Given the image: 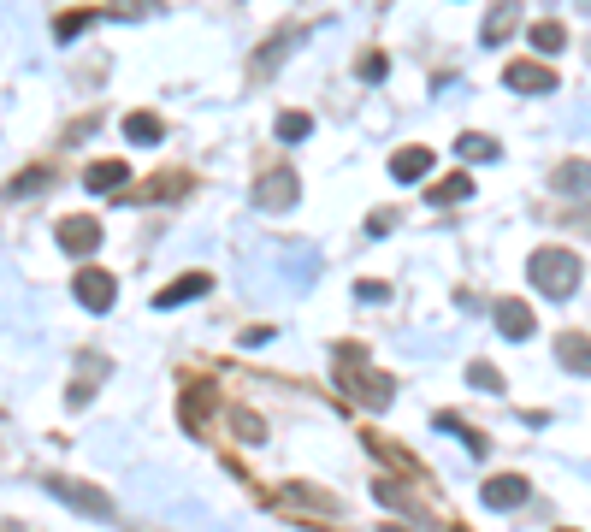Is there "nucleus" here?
Returning a JSON list of instances; mask_svg holds the SVG:
<instances>
[{"instance_id": "obj_1", "label": "nucleus", "mask_w": 591, "mask_h": 532, "mask_svg": "<svg viewBox=\"0 0 591 532\" xmlns=\"http://www.w3.org/2000/svg\"><path fill=\"white\" fill-rule=\"evenodd\" d=\"M337 379H343V391H355L367 408H385L396 397V379L367 367V349L361 343H337Z\"/></svg>"}, {"instance_id": "obj_2", "label": "nucleus", "mask_w": 591, "mask_h": 532, "mask_svg": "<svg viewBox=\"0 0 591 532\" xmlns=\"http://www.w3.org/2000/svg\"><path fill=\"white\" fill-rule=\"evenodd\" d=\"M526 278L544 290V302H568L580 290V255L574 249H538L526 261Z\"/></svg>"}, {"instance_id": "obj_3", "label": "nucleus", "mask_w": 591, "mask_h": 532, "mask_svg": "<svg viewBox=\"0 0 591 532\" xmlns=\"http://www.w3.org/2000/svg\"><path fill=\"white\" fill-rule=\"evenodd\" d=\"M71 296H77L89 314H107V308L119 302V278H113L107 266H77V278H71Z\"/></svg>"}, {"instance_id": "obj_4", "label": "nucleus", "mask_w": 591, "mask_h": 532, "mask_svg": "<svg viewBox=\"0 0 591 532\" xmlns=\"http://www.w3.org/2000/svg\"><path fill=\"white\" fill-rule=\"evenodd\" d=\"M296 196H302V184H296V172H290V166H272L261 184H255V201H261V207H272V213L296 207Z\"/></svg>"}, {"instance_id": "obj_5", "label": "nucleus", "mask_w": 591, "mask_h": 532, "mask_svg": "<svg viewBox=\"0 0 591 532\" xmlns=\"http://www.w3.org/2000/svg\"><path fill=\"white\" fill-rule=\"evenodd\" d=\"M503 83H509L515 95H550V89H556V71L538 66V60H509V66H503Z\"/></svg>"}, {"instance_id": "obj_6", "label": "nucleus", "mask_w": 591, "mask_h": 532, "mask_svg": "<svg viewBox=\"0 0 591 532\" xmlns=\"http://www.w3.org/2000/svg\"><path fill=\"white\" fill-rule=\"evenodd\" d=\"M60 249H66V255H95V249H101V219H89V213L60 219Z\"/></svg>"}, {"instance_id": "obj_7", "label": "nucleus", "mask_w": 591, "mask_h": 532, "mask_svg": "<svg viewBox=\"0 0 591 532\" xmlns=\"http://www.w3.org/2000/svg\"><path fill=\"white\" fill-rule=\"evenodd\" d=\"M497 332L509 337V343H526V337L538 332V320H532V308H526V302L503 296V302H497Z\"/></svg>"}, {"instance_id": "obj_8", "label": "nucleus", "mask_w": 591, "mask_h": 532, "mask_svg": "<svg viewBox=\"0 0 591 532\" xmlns=\"http://www.w3.org/2000/svg\"><path fill=\"white\" fill-rule=\"evenodd\" d=\"M426 172H432V148L408 142V148H396V154H391V178H396V184H420Z\"/></svg>"}, {"instance_id": "obj_9", "label": "nucleus", "mask_w": 591, "mask_h": 532, "mask_svg": "<svg viewBox=\"0 0 591 532\" xmlns=\"http://www.w3.org/2000/svg\"><path fill=\"white\" fill-rule=\"evenodd\" d=\"M526 491H532V485H526L521 473H497V479H485V503H491V509H521Z\"/></svg>"}, {"instance_id": "obj_10", "label": "nucleus", "mask_w": 591, "mask_h": 532, "mask_svg": "<svg viewBox=\"0 0 591 532\" xmlns=\"http://www.w3.org/2000/svg\"><path fill=\"white\" fill-rule=\"evenodd\" d=\"M207 290H213L207 272H184V278H172V284L160 290V308H184V302H196V296H207Z\"/></svg>"}, {"instance_id": "obj_11", "label": "nucleus", "mask_w": 591, "mask_h": 532, "mask_svg": "<svg viewBox=\"0 0 591 532\" xmlns=\"http://www.w3.org/2000/svg\"><path fill=\"white\" fill-rule=\"evenodd\" d=\"M550 190H562V196H586L591 190V160H562V166L550 172Z\"/></svg>"}, {"instance_id": "obj_12", "label": "nucleus", "mask_w": 591, "mask_h": 532, "mask_svg": "<svg viewBox=\"0 0 591 532\" xmlns=\"http://www.w3.org/2000/svg\"><path fill=\"white\" fill-rule=\"evenodd\" d=\"M515 18H521V6H515V0H503V6H497V12H491L485 24H479V42H485V48L509 42V36H515Z\"/></svg>"}, {"instance_id": "obj_13", "label": "nucleus", "mask_w": 591, "mask_h": 532, "mask_svg": "<svg viewBox=\"0 0 591 532\" xmlns=\"http://www.w3.org/2000/svg\"><path fill=\"white\" fill-rule=\"evenodd\" d=\"M125 178H131V166H125V160H95V166L83 172V184H89L95 196H107V190H125Z\"/></svg>"}, {"instance_id": "obj_14", "label": "nucleus", "mask_w": 591, "mask_h": 532, "mask_svg": "<svg viewBox=\"0 0 591 532\" xmlns=\"http://www.w3.org/2000/svg\"><path fill=\"white\" fill-rule=\"evenodd\" d=\"M556 361H562L568 373H591V337L562 332V337H556Z\"/></svg>"}, {"instance_id": "obj_15", "label": "nucleus", "mask_w": 591, "mask_h": 532, "mask_svg": "<svg viewBox=\"0 0 591 532\" xmlns=\"http://www.w3.org/2000/svg\"><path fill=\"white\" fill-rule=\"evenodd\" d=\"M54 485V497H66V503H77V509H89V515H107V497H95L89 485H77V479H48Z\"/></svg>"}, {"instance_id": "obj_16", "label": "nucleus", "mask_w": 591, "mask_h": 532, "mask_svg": "<svg viewBox=\"0 0 591 532\" xmlns=\"http://www.w3.org/2000/svg\"><path fill=\"white\" fill-rule=\"evenodd\" d=\"M473 196V178H467V172H450V178H438V184H432V207H450V201H467Z\"/></svg>"}, {"instance_id": "obj_17", "label": "nucleus", "mask_w": 591, "mask_h": 532, "mask_svg": "<svg viewBox=\"0 0 591 532\" xmlns=\"http://www.w3.org/2000/svg\"><path fill=\"white\" fill-rule=\"evenodd\" d=\"M456 154H461V160H479V166H485V160H503V148H497L491 136H479V131L456 136Z\"/></svg>"}, {"instance_id": "obj_18", "label": "nucleus", "mask_w": 591, "mask_h": 532, "mask_svg": "<svg viewBox=\"0 0 591 532\" xmlns=\"http://www.w3.org/2000/svg\"><path fill=\"white\" fill-rule=\"evenodd\" d=\"M125 136H131L136 148H154V142L166 136V125H160L154 113H131V119H125Z\"/></svg>"}, {"instance_id": "obj_19", "label": "nucleus", "mask_w": 591, "mask_h": 532, "mask_svg": "<svg viewBox=\"0 0 591 532\" xmlns=\"http://www.w3.org/2000/svg\"><path fill=\"white\" fill-rule=\"evenodd\" d=\"M526 36H532V48H538V54H562V42H568V30H562V24H550V18H544V24H532Z\"/></svg>"}, {"instance_id": "obj_20", "label": "nucleus", "mask_w": 591, "mask_h": 532, "mask_svg": "<svg viewBox=\"0 0 591 532\" xmlns=\"http://www.w3.org/2000/svg\"><path fill=\"white\" fill-rule=\"evenodd\" d=\"M89 18H95L89 6H71V12H60V18H54V36H60V42H71V36H83V30H89Z\"/></svg>"}, {"instance_id": "obj_21", "label": "nucleus", "mask_w": 591, "mask_h": 532, "mask_svg": "<svg viewBox=\"0 0 591 532\" xmlns=\"http://www.w3.org/2000/svg\"><path fill=\"white\" fill-rule=\"evenodd\" d=\"M438 426H444V432H456V438L467 444V450H473V456H485V438H479V432H473V426H467L461 414H438Z\"/></svg>"}, {"instance_id": "obj_22", "label": "nucleus", "mask_w": 591, "mask_h": 532, "mask_svg": "<svg viewBox=\"0 0 591 532\" xmlns=\"http://www.w3.org/2000/svg\"><path fill=\"white\" fill-rule=\"evenodd\" d=\"M467 385H479V391H497V397H503V373H497L491 361H473V367H467Z\"/></svg>"}, {"instance_id": "obj_23", "label": "nucleus", "mask_w": 591, "mask_h": 532, "mask_svg": "<svg viewBox=\"0 0 591 532\" xmlns=\"http://www.w3.org/2000/svg\"><path fill=\"white\" fill-rule=\"evenodd\" d=\"M231 426H237V438H243V444H266V426L249 414V408H237V414H231Z\"/></svg>"}, {"instance_id": "obj_24", "label": "nucleus", "mask_w": 591, "mask_h": 532, "mask_svg": "<svg viewBox=\"0 0 591 532\" xmlns=\"http://www.w3.org/2000/svg\"><path fill=\"white\" fill-rule=\"evenodd\" d=\"M308 131H314V119H308V113H284V119H278V142H302Z\"/></svg>"}, {"instance_id": "obj_25", "label": "nucleus", "mask_w": 591, "mask_h": 532, "mask_svg": "<svg viewBox=\"0 0 591 532\" xmlns=\"http://www.w3.org/2000/svg\"><path fill=\"white\" fill-rule=\"evenodd\" d=\"M290 42H296V30H284V36H272V42L261 48V60H255V66H261V71H278V60H284V48H290Z\"/></svg>"}, {"instance_id": "obj_26", "label": "nucleus", "mask_w": 591, "mask_h": 532, "mask_svg": "<svg viewBox=\"0 0 591 532\" xmlns=\"http://www.w3.org/2000/svg\"><path fill=\"white\" fill-rule=\"evenodd\" d=\"M385 66H391V60H385V54H361V77H367V83H379V77H385Z\"/></svg>"}, {"instance_id": "obj_27", "label": "nucleus", "mask_w": 591, "mask_h": 532, "mask_svg": "<svg viewBox=\"0 0 591 532\" xmlns=\"http://www.w3.org/2000/svg\"><path fill=\"white\" fill-rule=\"evenodd\" d=\"M42 184H48V172H18L6 190H12V196H24V190H42Z\"/></svg>"}, {"instance_id": "obj_28", "label": "nucleus", "mask_w": 591, "mask_h": 532, "mask_svg": "<svg viewBox=\"0 0 591 532\" xmlns=\"http://www.w3.org/2000/svg\"><path fill=\"white\" fill-rule=\"evenodd\" d=\"M355 296H361V302H385V296H391V284H379V278H361V284H355Z\"/></svg>"}, {"instance_id": "obj_29", "label": "nucleus", "mask_w": 591, "mask_h": 532, "mask_svg": "<svg viewBox=\"0 0 591 532\" xmlns=\"http://www.w3.org/2000/svg\"><path fill=\"white\" fill-rule=\"evenodd\" d=\"M391 225H396V213H373V219H367V231H373V237H385Z\"/></svg>"}]
</instances>
